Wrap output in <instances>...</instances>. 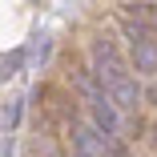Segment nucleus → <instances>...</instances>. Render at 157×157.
Instances as JSON below:
<instances>
[{
	"label": "nucleus",
	"instance_id": "9",
	"mask_svg": "<svg viewBox=\"0 0 157 157\" xmlns=\"http://www.w3.org/2000/svg\"><path fill=\"white\" fill-rule=\"evenodd\" d=\"M149 28H157V4H149Z\"/></svg>",
	"mask_w": 157,
	"mask_h": 157
},
{
	"label": "nucleus",
	"instance_id": "10",
	"mask_svg": "<svg viewBox=\"0 0 157 157\" xmlns=\"http://www.w3.org/2000/svg\"><path fill=\"white\" fill-rule=\"evenodd\" d=\"M73 157H85V153H81V149H73Z\"/></svg>",
	"mask_w": 157,
	"mask_h": 157
},
{
	"label": "nucleus",
	"instance_id": "1",
	"mask_svg": "<svg viewBox=\"0 0 157 157\" xmlns=\"http://www.w3.org/2000/svg\"><path fill=\"white\" fill-rule=\"evenodd\" d=\"M93 73H97V81L105 85V93L113 97L117 109H137L141 105V89L133 81V69L121 60V52L109 36L93 40Z\"/></svg>",
	"mask_w": 157,
	"mask_h": 157
},
{
	"label": "nucleus",
	"instance_id": "5",
	"mask_svg": "<svg viewBox=\"0 0 157 157\" xmlns=\"http://www.w3.org/2000/svg\"><path fill=\"white\" fill-rule=\"evenodd\" d=\"M52 56V36H33V44H28V65H33V69H40L44 65V60Z\"/></svg>",
	"mask_w": 157,
	"mask_h": 157
},
{
	"label": "nucleus",
	"instance_id": "8",
	"mask_svg": "<svg viewBox=\"0 0 157 157\" xmlns=\"http://www.w3.org/2000/svg\"><path fill=\"white\" fill-rule=\"evenodd\" d=\"M0 157H12V133H4V141H0Z\"/></svg>",
	"mask_w": 157,
	"mask_h": 157
},
{
	"label": "nucleus",
	"instance_id": "7",
	"mask_svg": "<svg viewBox=\"0 0 157 157\" xmlns=\"http://www.w3.org/2000/svg\"><path fill=\"white\" fill-rule=\"evenodd\" d=\"M20 113H24V97H16V101H8L4 105V133H16V125H20Z\"/></svg>",
	"mask_w": 157,
	"mask_h": 157
},
{
	"label": "nucleus",
	"instance_id": "3",
	"mask_svg": "<svg viewBox=\"0 0 157 157\" xmlns=\"http://www.w3.org/2000/svg\"><path fill=\"white\" fill-rule=\"evenodd\" d=\"M125 36H129V48H133V69L141 77H153L157 73V36L149 33V24H125Z\"/></svg>",
	"mask_w": 157,
	"mask_h": 157
},
{
	"label": "nucleus",
	"instance_id": "6",
	"mask_svg": "<svg viewBox=\"0 0 157 157\" xmlns=\"http://www.w3.org/2000/svg\"><path fill=\"white\" fill-rule=\"evenodd\" d=\"M28 60V48H16V52H8V56H0V81H8V77H16V69Z\"/></svg>",
	"mask_w": 157,
	"mask_h": 157
},
{
	"label": "nucleus",
	"instance_id": "2",
	"mask_svg": "<svg viewBox=\"0 0 157 157\" xmlns=\"http://www.w3.org/2000/svg\"><path fill=\"white\" fill-rule=\"evenodd\" d=\"M81 93H85V105H89V117H93V125H97L101 133L117 137V133H121V109L113 105V97L105 93V85L97 81V73H93V69L81 77Z\"/></svg>",
	"mask_w": 157,
	"mask_h": 157
},
{
	"label": "nucleus",
	"instance_id": "4",
	"mask_svg": "<svg viewBox=\"0 0 157 157\" xmlns=\"http://www.w3.org/2000/svg\"><path fill=\"white\" fill-rule=\"evenodd\" d=\"M73 149H81L85 157H121L117 137L101 133L93 121H77V125H73Z\"/></svg>",
	"mask_w": 157,
	"mask_h": 157
}]
</instances>
